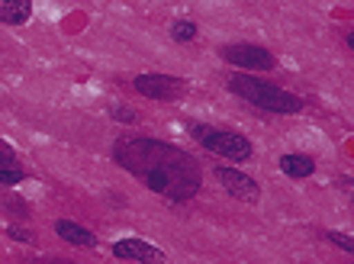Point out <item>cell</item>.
Returning <instances> with one entry per match:
<instances>
[{"instance_id":"cell-2","label":"cell","mask_w":354,"mask_h":264,"mask_svg":"<svg viewBox=\"0 0 354 264\" xmlns=\"http://www.w3.org/2000/svg\"><path fill=\"white\" fill-rule=\"evenodd\" d=\"M225 87L232 91L235 97H242L245 104L258 106L264 113H277V116H293L303 110V97H297L287 87L274 84V81H264L258 75H248V71H239V75H229Z\"/></svg>"},{"instance_id":"cell-16","label":"cell","mask_w":354,"mask_h":264,"mask_svg":"<svg viewBox=\"0 0 354 264\" xmlns=\"http://www.w3.org/2000/svg\"><path fill=\"white\" fill-rule=\"evenodd\" d=\"M113 113H116V120H122V123H136V120H139V113L129 110V106H116Z\"/></svg>"},{"instance_id":"cell-13","label":"cell","mask_w":354,"mask_h":264,"mask_svg":"<svg viewBox=\"0 0 354 264\" xmlns=\"http://www.w3.org/2000/svg\"><path fill=\"white\" fill-rule=\"evenodd\" d=\"M7 236L13 242H23V245H32L36 242V232L32 229H23V226H7Z\"/></svg>"},{"instance_id":"cell-6","label":"cell","mask_w":354,"mask_h":264,"mask_svg":"<svg viewBox=\"0 0 354 264\" xmlns=\"http://www.w3.org/2000/svg\"><path fill=\"white\" fill-rule=\"evenodd\" d=\"M213 174L229 197L242 200V203H258V200H261V184H258L252 174H245V171H239V168H225V164H219Z\"/></svg>"},{"instance_id":"cell-5","label":"cell","mask_w":354,"mask_h":264,"mask_svg":"<svg viewBox=\"0 0 354 264\" xmlns=\"http://www.w3.org/2000/svg\"><path fill=\"white\" fill-rule=\"evenodd\" d=\"M219 58L239 71H274L277 68V58L254 42H225V46H219Z\"/></svg>"},{"instance_id":"cell-9","label":"cell","mask_w":354,"mask_h":264,"mask_svg":"<svg viewBox=\"0 0 354 264\" xmlns=\"http://www.w3.org/2000/svg\"><path fill=\"white\" fill-rule=\"evenodd\" d=\"M32 17V0H0V23L3 26H23Z\"/></svg>"},{"instance_id":"cell-3","label":"cell","mask_w":354,"mask_h":264,"mask_svg":"<svg viewBox=\"0 0 354 264\" xmlns=\"http://www.w3.org/2000/svg\"><path fill=\"white\" fill-rule=\"evenodd\" d=\"M190 132H194V139L200 142L203 149H209L213 155H219V158L235 161V164H242V161H248L254 155L252 142L245 139L242 132H235V129H219V126L194 123L190 126Z\"/></svg>"},{"instance_id":"cell-7","label":"cell","mask_w":354,"mask_h":264,"mask_svg":"<svg viewBox=\"0 0 354 264\" xmlns=\"http://www.w3.org/2000/svg\"><path fill=\"white\" fill-rule=\"evenodd\" d=\"M113 258L120 261H136V264H165V252L158 245H151L145 238H120L113 242Z\"/></svg>"},{"instance_id":"cell-12","label":"cell","mask_w":354,"mask_h":264,"mask_svg":"<svg viewBox=\"0 0 354 264\" xmlns=\"http://www.w3.org/2000/svg\"><path fill=\"white\" fill-rule=\"evenodd\" d=\"M19 180H26V171L17 164H3L0 161V187H13V184H19Z\"/></svg>"},{"instance_id":"cell-17","label":"cell","mask_w":354,"mask_h":264,"mask_svg":"<svg viewBox=\"0 0 354 264\" xmlns=\"http://www.w3.org/2000/svg\"><path fill=\"white\" fill-rule=\"evenodd\" d=\"M36 264H77V261H68V258H39Z\"/></svg>"},{"instance_id":"cell-10","label":"cell","mask_w":354,"mask_h":264,"mask_svg":"<svg viewBox=\"0 0 354 264\" xmlns=\"http://www.w3.org/2000/svg\"><path fill=\"white\" fill-rule=\"evenodd\" d=\"M280 171L287 174V178H293V180H303V178H313L316 174V161L309 158V155H283L280 158Z\"/></svg>"},{"instance_id":"cell-14","label":"cell","mask_w":354,"mask_h":264,"mask_svg":"<svg viewBox=\"0 0 354 264\" xmlns=\"http://www.w3.org/2000/svg\"><path fill=\"white\" fill-rule=\"evenodd\" d=\"M326 238L332 242V245H338L342 252H348L351 255L354 252V242H351V236H345V232H326Z\"/></svg>"},{"instance_id":"cell-15","label":"cell","mask_w":354,"mask_h":264,"mask_svg":"<svg viewBox=\"0 0 354 264\" xmlns=\"http://www.w3.org/2000/svg\"><path fill=\"white\" fill-rule=\"evenodd\" d=\"M0 161H3V164H17V151H13V145L3 139H0Z\"/></svg>"},{"instance_id":"cell-4","label":"cell","mask_w":354,"mask_h":264,"mask_svg":"<svg viewBox=\"0 0 354 264\" xmlns=\"http://www.w3.org/2000/svg\"><path fill=\"white\" fill-rule=\"evenodd\" d=\"M132 91L145 100H161V104H174V100H184L190 94V84L184 77L174 75H161V71H145V75L132 77Z\"/></svg>"},{"instance_id":"cell-1","label":"cell","mask_w":354,"mask_h":264,"mask_svg":"<svg viewBox=\"0 0 354 264\" xmlns=\"http://www.w3.org/2000/svg\"><path fill=\"white\" fill-rule=\"evenodd\" d=\"M113 161L126 174L142 180L151 194L187 203L203 187V168L190 151L177 149L171 142L151 139V135H120L113 142Z\"/></svg>"},{"instance_id":"cell-8","label":"cell","mask_w":354,"mask_h":264,"mask_svg":"<svg viewBox=\"0 0 354 264\" xmlns=\"http://www.w3.org/2000/svg\"><path fill=\"white\" fill-rule=\"evenodd\" d=\"M55 236H58V238H65L68 245L97 248V236H93L91 229L81 226V223H75V219H58V223H55Z\"/></svg>"},{"instance_id":"cell-11","label":"cell","mask_w":354,"mask_h":264,"mask_svg":"<svg viewBox=\"0 0 354 264\" xmlns=\"http://www.w3.org/2000/svg\"><path fill=\"white\" fill-rule=\"evenodd\" d=\"M196 32H200V29H196L194 19H174V23H171V39L180 42V46H184V42H194Z\"/></svg>"}]
</instances>
